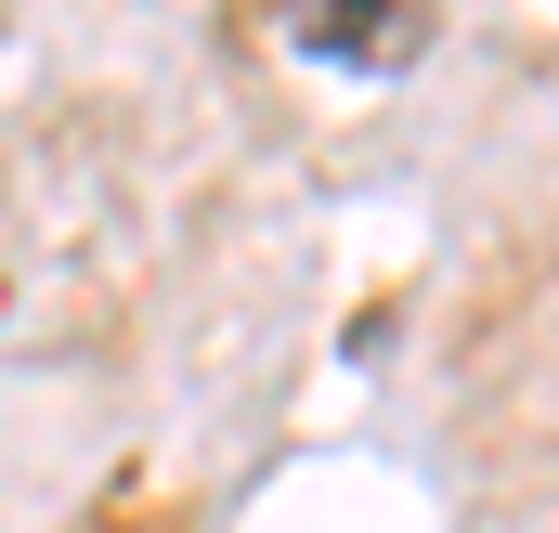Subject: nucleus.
Listing matches in <instances>:
<instances>
[{
    "label": "nucleus",
    "mask_w": 559,
    "mask_h": 533,
    "mask_svg": "<svg viewBox=\"0 0 559 533\" xmlns=\"http://www.w3.org/2000/svg\"><path fill=\"white\" fill-rule=\"evenodd\" d=\"M299 52H338V66H417L429 26L404 13V26H352V13H299Z\"/></svg>",
    "instance_id": "nucleus-1"
}]
</instances>
